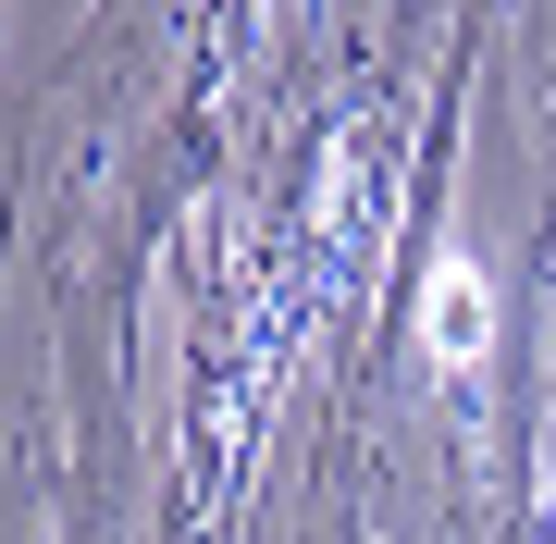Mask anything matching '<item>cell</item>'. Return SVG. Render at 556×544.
Instances as JSON below:
<instances>
[{
  "mask_svg": "<svg viewBox=\"0 0 556 544\" xmlns=\"http://www.w3.org/2000/svg\"><path fill=\"white\" fill-rule=\"evenodd\" d=\"M482 346V298H470V273H433V359H470Z\"/></svg>",
  "mask_w": 556,
  "mask_h": 544,
  "instance_id": "1",
  "label": "cell"
}]
</instances>
